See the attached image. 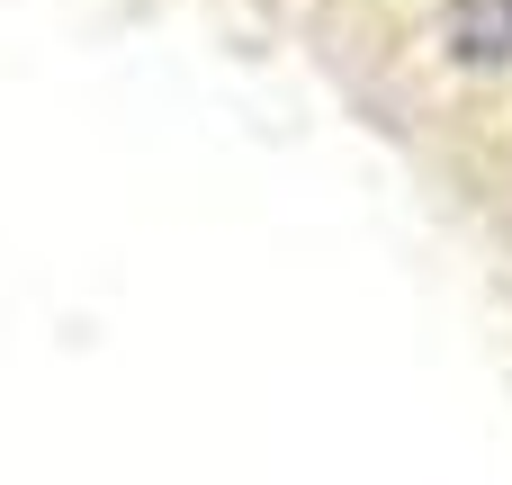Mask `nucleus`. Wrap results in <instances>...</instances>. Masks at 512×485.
<instances>
[{
  "mask_svg": "<svg viewBox=\"0 0 512 485\" xmlns=\"http://www.w3.org/2000/svg\"><path fill=\"white\" fill-rule=\"evenodd\" d=\"M459 63H512V0H450Z\"/></svg>",
  "mask_w": 512,
  "mask_h": 485,
  "instance_id": "1",
  "label": "nucleus"
}]
</instances>
